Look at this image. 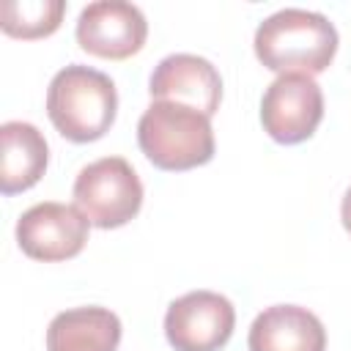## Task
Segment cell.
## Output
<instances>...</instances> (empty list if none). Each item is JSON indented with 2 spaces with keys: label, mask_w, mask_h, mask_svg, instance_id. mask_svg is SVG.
<instances>
[{
  "label": "cell",
  "mask_w": 351,
  "mask_h": 351,
  "mask_svg": "<svg viewBox=\"0 0 351 351\" xmlns=\"http://www.w3.org/2000/svg\"><path fill=\"white\" fill-rule=\"evenodd\" d=\"M252 44L269 71L315 77L335 60L337 30L318 11L282 8L258 25Z\"/></svg>",
  "instance_id": "obj_1"
},
{
  "label": "cell",
  "mask_w": 351,
  "mask_h": 351,
  "mask_svg": "<svg viewBox=\"0 0 351 351\" xmlns=\"http://www.w3.org/2000/svg\"><path fill=\"white\" fill-rule=\"evenodd\" d=\"M118 112L115 82L90 66L71 63L60 69L47 88V115L52 126L71 143H93L104 137Z\"/></svg>",
  "instance_id": "obj_2"
},
{
  "label": "cell",
  "mask_w": 351,
  "mask_h": 351,
  "mask_svg": "<svg viewBox=\"0 0 351 351\" xmlns=\"http://www.w3.org/2000/svg\"><path fill=\"white\" fill-rule=\"evenodd\" d=\"M137 143L154 167L192 170L214 156L211 118L176 101H151L140 115Z\"/></svg>",
  "instance_id": "obj_3"
},
{
  "label": "cell",
  "mask_w": 351,
  "mask_h": 351,
  "mask_svg": "<svg viewBox=\"0 0 351 351\" xmlns=\"http://www.w3.org/2000/svg\"><path fill=\"white\" fill-rule=\"evenodd\" d=\"M74 206L93 228H121L143 206V184L123 156H104L85 165L74 178Z\"/></svg>",
  "instance_id": "obj_4"
},
{
  "label": "cell",
  "mask_w": 351,
  "mask_h": 351,
  "mask_svg": "<svg viewBox=\"0 0 351 351\" xmlns=\"http://www.w3.org/2000/svg\"><path fill=\"white\" fill-rule=\"evenodd\" d=\"M236 326V310L217 291H189L170 302L165 335L176 351H219Z\"/></svg>",
  "instance_id": "obj_5"
},
{
  "label": "cell",
  "mask_w": 351,
  "mask_h": 351,
  "mask_svg": "<svg viewBox=\"0 0 351 351\" xmlns=\"http://www.w3.org/2000/svg\"><path fill=\"white\" fill-rule=\"evenodd\" d=\"M324 118V93L307 74H280L261 99V123L282 145H296L315 134Z\"/></svg>",
  "instance_id": "obj_6"
},
{
  "label": "cell",
  "mask_w": 351,
  "mask_h": 351,
  "mask_svg": "<svg viewBox=\"0 0 351 351\" xmlns=\"http://www.w3.org/2000/svg\"><path fill=\"white\" fill-rule=\"evenodd\" d=\"M90 222L77 206L66 203H36L16 222V244L19 250L44 263L69 261L82 252L88 241Z\"/></svg>",
  "instance_id": "obj_7"
},
{
  "label": "cell",
  "mask_w": 351,
  "mask_h": 351,
  "mask_svg": "<svg viewBox=\"0 0 351 351\" xmlns=\"http://www.w3.org/2000/svg\"><path fill=\"white\" fill-rule=\"evenodd\" d=\"M77 44L107 60H123L143 49L148 22L134 3L126 0H96L88 3L77 16Z\"/></svg>",
  "instance_id": "obj_8"
},
{
  "label": "cell",
  "mask_w": 351,
  "mask_h": 351,
  "mask_svg": "<svg viewBox=\"0 0 351 351\" xmlns=\"http://www.w3.org/2000/svg\"><path fill=\"white\" fill-rule=\"evenodd\" d=\"M148 93L154 101H176L211 118L219 110L222 77L211 60L192 52H176L154 66Z\"/></svg>",
  "instance_id": "obj_9"
},
{
  "label": "cell",
  "mask_w": 351,
  "mask_h": 351,
  "mask_svg": "<svg viewBox=\"0 0 351 351\" xmlns=\"http://www.w3.org/2000/svg\"><path fill=\"white\" fill-rule=\"evenodd\" d=\"M250 351H326V329L315 313L299 304H271L255 315Z\"/></svg>",
  "instance_id": "obj_10"
},
{
  "label": "cell",
  "mask_w": 351,
  "mask_h": 351,
  "mask_svg": "<svg viewBox=\"0 0 351 351\" xmlns=\"http://www.w3.org/2000/svg\"><path fill=\"white\" fill-rule=\"evenodd\" d=\"M0 192L16 195L38 184L47 170L49 148L44 134L27 121H5L0 126Z\"/></svg>",
  "instance_id": "obj_11"
},
{
  "label": "cell",
  "mask_w": 351,
  "mask_h": 351,
  "mask_svg": "<svg viewBox=\"0 0 351 351\" xmlns=\"http://www.w3.org/2000/svg\"><path fill=\"white\" fill-rule=\"evenodd\" d=\"M121 321L107 307H74L58 313L47 326V351H115Z\"/></svg>",
  "instance_id": "obj_12"
},
{
  "label": "cell",
  "mask_w": 351,
  "mask_h": 351,
  "mask_svg": "<svg viewBox=\"0 0 351 351\" xmlns=\"http://www.w3.org/2000/svg\"><path fill=\"white\" fill-rule=\"evenodd\" d=\"M63 14V0H5L0 5V27L14 38H44L60 27Z\"/></svg>",
  "instance_id": "obj_13"
},
{
  "label": "cell",
  "mask_w": 351,
  "mask_h": 351,
  "mask_svg": "<svg viewBox=\"0 0 351 351\" xmlns=\"http://www.w3.org/2000/svg\"><path fill=\"white\" fill-rule=\"evenodd\" d=\"M340 219H343V228L351 233V186H348V192L343 195V203H340Z\"/></svg>",
  "instance_id": "obj_14"
}]
</instances>
